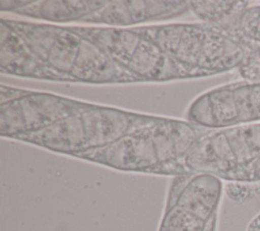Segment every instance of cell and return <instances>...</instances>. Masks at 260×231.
<instances>
[{"mask_svg":"<svg viewBox=\"0 0 260 231\" xmlns=\"http://www.w3.org/2000/svg\"><path fill=\"white\" fill-rule=\"evenodd\" d=\"M242 182H247V183L260 182V158L246 171Z\"/></svg>","mask_w":260,"mask_h":231,"instance_id":"cell-9","label":"cell"},{"mask_svg":"<svg viewBox=\"0 0 260 231\" xmlns=\"http://www.w3.org/2000/svg\"><path fill=\"white\" fill-rule=\"evenodd\" d=\"M190 10L205 23L221 24L250 5L249 1H189Z\"/></svg>","mask_w":260,"mask_h":231,"instance_id":"cell-7","label":"cell"},{"mask_svg":"<svg viewBox=\"0 0 260 231\" xmlns=\"http://www.w3.org/2000/svg\"><path fill=\"white\" fill-rule=\"evenodd\" d=\"M217 26L241 43L260 47V4L248 5Z\"/></svg>","mask_w":260,"mask_h":231,"instance_id":"cell-6","label":"cell"},{"mask_svg":"<svg viewBox=\"0 0 260 231\" xmlns=\"http://www.w3.org/2000/svg\"><path fill=\"white\" fill-rule=\"evenodd\" d=\"M247 231H260V213L251 221Z\"/></svg>","mask_w":260,"mask_h":231,"instance_id":"cell-10","label":"cell"},{"mask_svg":"<svg viewBox=\"0 0 260 231\" xmlns=\"http://www.w3.org/2000/svg\"><path fill=\"white\" fill-rule=\"evenodd\" d=\"M242 44L246 48V54L237 71L244 80L260 82V47Z\"/></svg>","mask_w":260,"mask_h":231,"instance_id":"cell-8","label":"cell"},{"mask_svg":"<svg viewBox=\"0 0 260 231\" xmlns=\"http://www.w3.org/2000/svg\"><path fill=\"white\" fill-rule=\"evenodd\" d=\"M188 10L189 1H103L85 22L123 26L175 18Z\"/></svg>","mask_w":260,"mask_h":231,"instance_id":"cell-4","label":"cell"},{"mask_svg":"<svg viewBox=\"0 0 260 231\" xmlns=\"http://www.w3.org/2000/svg\"><path fill=\"white\" fill-rule=\"evenodd\" d=\"M103 1H0L1 11L55 22L84 21Z\"/></svg>","mask_w":260,"mask_h":231,"instance_id":"cell-5","label":"cell"},{"mask_svg":"<svg viewBox=\"0 0 260 231\" xmlns=\"http://www.w3.org/2000/svg\"><path fill=\"white\" fill-rule=\"evenodd\" d=\"M187 118L207 129L260 122V82L242 79L211 89L192 102Z\"/></svg>","mask_w":260,"mask_h":231,"instance_id":"cell-3","label":"cell"},{"mask_svg":"<svg viewBox=\"0 0 260 231\" xmlns=\"http://www.w3.org/2000/svg\"><path fill=\"white\" fill-rule=\"evenodd\" d=\"M260 158V122L207 129L186 158L187 168L230 181L242 182Z\"/></svg>","mask_w":260,"mask_h":231,"instance_id":"cell-2","label":"cell"},{"mask_svg":"<svg viewBox=\"0 0 260 231\" xmlns=\"http://www.w3.org/2000/svg\"><path fill=\"white\" fill-rule=\"evenodd\" d=\"M134 82L196 78L155 43L146 26L134 28L79 27Z\"/></svg>","mask_w":260,"mask_h":231,"instance_id":"cell-1","label":"cell"}]
</instances>
